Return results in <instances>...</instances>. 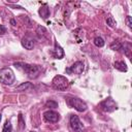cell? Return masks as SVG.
<instances>
[{"instance_id": "6da1fadb", "label": "cell", "mask_w": 132, "mask_h": 132, "mask_svg": "<svg viewBox=\"0 0 132 132\" xmlns=\"http://www.w3.org/2000/svg\"><path fill=\"white\" fill-rule=\"evenodd\" d=\"M14 66L22 69L23 71H25L29 77L33 78V77H36L40 71H41V68L39 65H33V64H27V63H22V62H18V63H14Z\"/></svg>"}, {"instance_id": "7a4b0ae2", "label": "cell", "mask_w": 132, "mask_h": 132, "mask_svg": "<svg viewBox=\"0 0 132 132\" xmlns=\"http://www.w3.org/2000/svg\"><path fill=\"white\" fill-rule=\"evenodd\" d=\"M14 73L10 68H2L0 70V81L4 85H11L14 81Z\"/></svg>"}, {"instance_id": "3957f363", "label": "cell", "mask_w": 132, "mask_h": 132, "mask_svg": "<svg viewBox=\"0 0 132 132\" xmlns=\"http://www.w3.org/2000/svg\"><path fill=\"white\" fill-rule=\"evenodd\" d=\"M68 84H69L68 79L63 75H56L52 80L53 88L56 90H59V91L65 90L68 87Z\"/></svg>"}, {"instance_id": "277c9868", "label": "cell", "mask_w": 132, "mask_h": 132, "mask_svg": "<svg viewBox=\"0 0 132 132\" xmlns=\"http://www.w3.org/2000/svg\"><path fill=\"white\" fill-rule=\"evenodd\" d=\"M67 102L71 107H73L74 109H76L79 112H84L88 109L87 104L82 100H80L79 98H68Z\"/></svg>"}, {"instance_id": "5b68a950", "label": "cell", "mask_w": 132, "mask_h": 132, "mask_svg": "<svg viewBox=\"0 0 132 132\" xmlns=\"http://www.w3.org/2000/svg\"><path fill=\"white\" fill-rule=\"evenodd\" d=\"M69 124H70V127L72 129L73 132H81L82 131V124L79 120V118L75 114H72L70 117V120H69Z\"/></svg>"}, {"instance_id": "8992f818", "label": "cell", "mask_w": 132, "mask_h": 132, "mask_svg": "<svg viewBox=\"0 0 132 132\" xmlns=\"http://www.w3.org/2000/svg\"><path fill=\"white\" fill-rule=\"evenodd\" d=\"M84 69H85L84 63L80 61H77L74 64H72V66H70L69 68H66V72L71 74H81Z\"/></svg>"}, {"instance_id": "52a82bcc", "label": "cell", "mask_w": 132, "mask_h": 132, "mask_svg": "<svg viewBox=\"0 0 132 132\" xmlns=\"http://www.w3.org/2000/svg\"><path fill=\"white\" fill-rule=\"evenodd\" d=\"M100 106H101V108H102L104 111H107V112H111V111H113V110L117 109V104H116V102H114L112 99H110V98H107V99H105L104 101H102V102L100 103Z\"/></svg>"}, {"instance_id": "ba28073f", "label": "cell", "mask_w": 132, "mask_h": 132, "mask_svg": "<svg viewBox=\"0 0 132 132\" xmlns=\"http://www.w3.org/2000/svg\"><path fill=\"white\" fill-rule=\"evenodd\" d=\"M44 120L50 123H57L60 120V114L54 110H46L43 112Z\"/></svg>"}, {"instance_id": "9c48e42d", "label": "cell", "mask_w": 132, "mask_h": 132, "mask_svg": "<svg viewBox=\"0 0 132 132\" xmlns=\"http://www.w3.org/2000/svg\"><path fill=\"white\" fill-rule=\"evenodd\" d=\"M54 56H55V58L56 59H62L63 57H64V51H63V48L59 45V44H55V48H54Z\"/></svg>"}, {"instance_id": "30bf717a", "label": "cell", "mask_w": 132, "mask_h": 132, "mask_svg": "<svg viewBox=\"0 0 132 132\" xmlns=\"http://www.w3.org/2000/svg\"><path fill=\"white\" fill-rule=\"evenodd\" d=\"M22 45L26 48V50H32L34 47V42L32 39L28 38V37H25L22 39Z\"/></svg>"}, {"instance_id": "8fae6325", "label": "cell", "mask_w": 132, "mask_h": 132, "mask_svg": "<svg viewBox=\"0 0 132 132\" xmlns=\"http://www.w3.org/2000/svg\"><path fill=\"white\" fill-rule=\"evenodd\" d=\"M38 12H39L40 16H41L43 20H45V19H46V18L50 15V9H48V7H47V5H46V4L42 5V6L39 8Z\"/></svg>"}, {"instance_id": "7c38bea8", "label": "cell", "mask_w": 132, "mask_h": 132, "mask_svg": "<svg viewBox=\"0 0 132 132\" xmlns=\"http://www.w3.org/2000/svg\"><path fill=\"white\" fill-rule=\"evenodd\" d=\"M113 66H114L116 69H118V70H120L122 72H126L127 71V65L123 61H117V62H114Z\"/></svg>"}, {"instance_id": "4fadbf2b", "label": "cell", "mask_w": 132, "mask_h": 132, "mask_svg": "<svg viewBox=\"0 0 132 132\" xmlns=\"http://www.w3.org/2000/svg\"><path fill=\"white\" fill-rule=\"evenodd\" d=\"M30 88H32L31 82L26 81V82H22L20 86H18V87L15 88V91H19V92H22V91H27V90H28V89H30Z\"/></svg>"}, {"instance_id": "5bb4252c", "label": "cell", "mask_w": 132, "mask_h": 132, "mask_svg": "<svg viewBox=\"0 0 132 132\" xmlns=\"http://www.w3.org/2000/svg\"><path fill=\"white\" fill-rule=\"evenodd\" d=\"M94 44H95L97 47H102V46L104 45V40H103V38H101V37H99V36L95 37V38H94Z\"/></svg>"}, {"instance_id": "9a60e30c", "label": "cell", "mask_w": 132, "mask_h": 132, "mask_svg": "<svg viewBox=\"0 0 132 132\" xmlns=\"http://www.w3.org/2000/svg\"><path fill=\"white\" fill-rule=\"evenodd\" d=\"M122 45H123V44H122L120 41L116 40V41H113V42L110 44V48L113 50V51H120V50H122Z\"/></svg>"}, {"instance_id": "2e32d148", "label": "cell", "mask_w": 132, "mask_h": 132, "mask_svg": "<svg viewBox=\"0 0 132 132\" xmlns=\"http://www.w3.org/2000/svg\"><path fill=\"white\" fill-rule=\"evenodd\" d=\"M11 131H12V126H11L10 122L6 121L5 124H4V126H3V130H2V132H11Z\"/></svg>"}, {"instance_id": "e0dca14e", "label": "cell", "mask_w": 132, "mask_h": 132, "mask_svg": "<svg viewBox=\"0 0 132 132\" xmlns=\"http://www.w3.org/2000/svg\"><path fill=\"white\" fill-rule=\"evenodd\" d=\"M45 107H48V108H57L58 107V103L56 101H54V100H48L45 103Z\"/></svg>"}, {"instance_id": "ac0fdd59", "label": "cell", "mask_w": 132, "mask_h": 132, "mask_svg": "<svg viewBox=\"0 0 132 132\" xmlns=\"http://www.w3.org/2000/svg\"><path fill=\"white\" fill-rule=\"evenodd\" d=\"M106 24H107L109 27H111V28H113V27L117 25L116 20H114L112 16H108V18L106 19Z\"/></svg>"}, {"instance_id": "d6986e66", "label": "cell", "mask_w": 132, "mask_h": 132, "mask_svg": "<svg viewBox=\"0 0 132 132\" xmlns=\"http://www.w3.org/2000/svg\"><path fill=\"white\" fill-rule=\"evenodd\" d=\"M122 47H124V52H125V54L127 55V57H130V51H131V46H130V44H126V46L125 45H123Z\"/></svg>"}, {"instance_id": "ffe728a7", "label": "cell", "mask_w": 132, "mask_h": 132, "mask_svg": "<svg viewBox=\"0 0 132 132\" xmlns=\"http://www.w3.org/2000/svg\"><path fill=\"white\" fill-rule=\"evenodd\" d=\"M36 32H37L39 35H43V34L45 33V29H44V27L38 26V27H37V30H36Z\"/></svg>"}, {"instance_id": "44dd1931", "label": "cell", "mask_w": 132, "mask_h": 132, "mask_svg": "<svg viewBox=\"0 0 132 132\" xmlns=\"http://www.w3.org/2000/svg\"><path fill=\"white\" fill-rule=\"evenodd\" d=\"M126 23H127V26L131 29V28H132V22H131V16H130V15H127V18H126Z\"/></svg>"}, {"instance_id": "7402d4cb", "label": "cell", "mask_w": 132, "mask_h": 132, "mask_svg": "<svg viewBox=\"0 0 132 132\" xmlns=\"http://www.w3.org/2000/svg\"><path fill=\"white\" fill-rule=\"evenodd\" d=\"M19 121H20V127L21 128H24L25 127V123L23 122V118H22V114L21 113L19 114Z\"/></svg>"}, {"instance_id": "603a6c76", "label": "cell", "mask_w": 132, "mask_h": 132, "mask_svg": "<svg viewBox=\"0 0 132 132\" xmlns=\"http://www.w3.org/2000/svg\"><path fill=\"white\" fill-rule=\"evenodd\" d=\"M6 33V28L3 25H0V35H3Z\"/></svg>"}, {"instance_id": "cb8c5ba5", "label": "cell", "mask_w": 132, "mask_h": 132, "mask_svg": "<svg viewBox=\"0 0 132 132\" xmlns=\"http://www.w3.org/2000/svg\"><path fill=\"white\" fill-rule=\"evenodd\" d=\"M10 23H11V24H12L13 26L15 25V21H14V20H11V21H10Z\"/></svg>"}, {"instance_id": "d4e9b609", "label": "cell", "mask_w": 132, "mask_h": 132, "mask_svg": "<svg viewBox=\"0 0 132 132\" xmlns=\"http://www.w3.org/2000/svg\"><path fill=\"white\" fill-rule=\"evenodd\" d=\"M0 121H1V114H0Z\"/></svg>"}, {"instance_id": "484cf974", "label": "cell", "mask_w": 132, "mask_h": 132, "mask_svg": "<svg viewBox=\"0 0 132 132\" xmlns=\"http://www.w3.org/2000/svg\"><path fill=\"white\" fill-rule=\"evenodd\" d=\"M30 132H35V131H30Z\"/></svg>"}]
</instances>
